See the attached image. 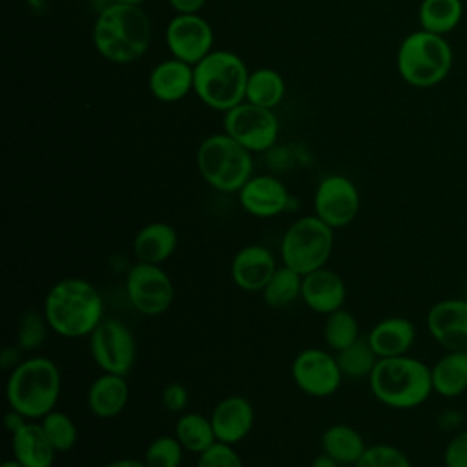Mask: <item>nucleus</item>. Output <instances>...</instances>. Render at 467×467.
<instances>
[{
  "mask_svg": "<svg viewBox=\"0 0 467 467\" xmlns=\"http://www.w3.org/2000/svg\"><path fill=\"white\" fill-rule=\"evenodd\" d=\"M359 206L358 186L341 173L323 177L314 192V213L332 230L348 226L358 217Z\"/></svg>",
  "mask_w": 467,
  "mask_h": 467,
  "instance_id": "obj_13",
  "label": "nucleus"
},
{
  "mask_svg": "<svg viewBox=\"0 0 467 467\" xmlns=\"http://www.w3.org/2000/svg\"><path fill=\"white\" fill-rule=\"evenodd\" d=\"M334 232L316 213L299 217L281 237V263L301 275L327 266L334 250Z\"/></svg>",
  "mask_w": 467,
  "mask_h": 467,
  "instance_id": "obj_8",
  "label": "nucleus"
},
{
  "mask_svg": "<svg viewBox=\"0 0 467 467\" xmlns=\"http://www.w3.org/2000/svg\"><path fill=\"white\" fill-rule=\"evenodd\" d=\"M42 314L49 330L60 337H88L104 319V299L89 281L66 277L47 290Z\"/></svg>",
  "mask_w": 467,
  "mask_h": 467,
  "instance_id": "obj_1",
  "label": "nucleus"
},
{
  "mask_svg": "<svg viewBox=\"0 0 467 467\" xmlns=\"http://www.w3.org/2000/svg\"><path fill=\"white\" fill-rule=\"evenodd\" d=\"M277 268L275 255L265 244H246L235 252L230 266L232 281L244 292H261Z\"/></svg>",
  "mask_w": 467,
  "mask_h": 467,
  "instance_id": "obj_18",
  "label": "nucleus"
},
{
  "mask_svg": "<svg viewBox=\"0 0 467 467\" xmlns=\"http://www.w3.org/2000/svg\"><path fill=\"white\" fill-rule=\"evenodd\" d=\"M184 452L173 434H162L148 443L142 460L148 467H181Z\"/></svg>",
  "mask_w": 467,
  "mask_h": 467,
  "instance_id": "obj_34",
  "label": "nucleus"
},
{
  "mask_svg": "<svg viewBox=\"0 0 467 467\" xmlns=\"http://www.w3.org/2000/svg\"><path fill=\"white\" fill-rule=\"evenodd\" d=\"M173 436L192 454H201L217 441L210 416L201 412H182L175 421Z\"/></svg>",
  "mask_w": 467,
  "mask_h": 467,
  "instance_id": "obj_28",
  "label": "nucleus"
},
{
  "mask_svg": "<svg viewBox=\"0 0 467 467\" xmlns=\"http://www.w3.org/2000/svg\"><path fill=\"white\" fill-rule=\"evenodd\" d=\"M336 359H337L339 368L345 378H350V379L367 378L368 379V376L374 370L379 358L368 345L367 337H359L350 347L336 352Z\"/></svg>",
  "mask_w": 467,
  "mask_h": 467,
  "instance_id": "obj_32",
  "label": "nucleus"
},
{
  "mask_svg": "<svg viewBox=\"0 0 467 467\" xmlns=\"http://www.w3.org/2000/svg\"><path fill=\"white\" fill-rule=\"evenodd\" d=\"M301 286L303 275L281 265L275 268V272L261 290V296L270 308H285L294 301L301 299Z\"/></svg>",
  "mask_w": 467,
  "mask_h": 467,
  "instance_id": "obj_30",
  "label": "nucleus"
},
{
  "mask_svg": "<svg viewBox=\"0 0 467 467\" xmlns=\"http://www.w3.org/2000/svg\"><path fill=\"white\" fill-rule=\"evenodd\" d=\"M89 352L102 372L128 376L137 356L135 336L130 327L115 317H104L88 336Z\"/></svg>",
  "mask_w": 467,
  "mask_h": 467,
  "instance_id": "obj_9",
  "label": "nucleus"
},
{
  "mask_svg": "<svg viewBox=\"0 0 467 467\" xmlns=\"http://www.w3.org/2000/svg\"><path fill=\"white\" fill-rule=\"evenodd\" d=\"M148 88L161 102H179L193 91V66L175 57L162 60L150 71Z\"/></svg>",
  "mask_w": 467,
  "mask_h": 467,
  "instance_id": "obj_20",
  "label": "nucleus"
},
{
  "mask_svg": "<svg viewBox=\"0 0 467 467\" xmlns=\"http://www.w3.org/2000/svg\"><path fill=\"white\" fill-rule=\"evenodd\" d=\"M463 2H467V0H463Z\"/></svg>",
  "mask_w": 467,
  "mask_h": 467,
  "instance_id": "obj_46",
  "label": "nucleus"
},
{
  "mask_svg": "<svg viewBox=\"0 0 467 467\" xmlns=\"http://www.w3.org/2000/svg\"><path fill=\"white\" fill-rule=\"evenodd\" d=\"M425 325L445 350H467V297L436 301L427 312Z\"/></svg>",
  "mask_w": 467,
  "mask_h": 467,
  "instance_id": "obj_15",
  "label": "nucleus"
},
{
  "mask_svg": "<svg viewBox=\"0 0 467 467\" xmlns=\"http://www.w3.org/2000/svg\"><path fill=\"white\" fill-rule=\"evenodd\" d=\"M113 2H120V4H128V5H142L146 0H113Z\"/></svg>",
  "mask_w": 467,
  "mask_h": 467,
  "instance_id": "obj_45",
  "label": "nucleus"
},
{
  "mask_svg": "<svg viewBox=\"0 0 467 467\" xmlns=\"http://www.w3.org/2000/svg\"><path fill=\"white\" fill-rule=\"evenodd\" d=\"M367 443L359 431L347 423H332L321 434V451L332 456L341 467H354Z\"/></svg>",
  "mask_w": 467,
  "mask_h": 467,
  "instance_id": "obj_26",
  "label": "nucleus"
},
{
  "mask_svg": "<svg viewBox=\"0 0 467 467\" xmlns=\"http://www.w3.org/2000/svg\"><path fill=\"white\" fill-rule=\"evenodd\" d=\"M286 86L285 78L277 69L272 67H259L250 71L248 82H246V95L244 100L257 104L261 108L274 109L281 104L285 97Z\"/></svg>",
  "mask_w": 467,
  "mask_h": 467,
  "instance_id": "obj_29",
  "label": "nucleus"
},
{
  "mask_svg": "<svg viewBox=\"0 0 467 467\" xmlns=\"http://www.w3.org/2000/svg\"><path fill=\"white\" fill-rule=\"evenodd\" d=\"M195 467H244V463L234 445L215 441L204 452L197 454Z\"/></svg>",
  "mask_w": 467,
  "mask_h": 467,
  "instance_id": "obj_37",
  "label": "nucleus"
},
{
  "mask_svg": "<svg viewBox=\"0 0 467 467\" xmlns=\"http://www.w3.org/2000/svg\"><path fill=\"white\" fill-rule=\"evenodd\" d=\"M38 421L44 429V434L47 436V440L51 441V445L57 452H67L75 447L77 438H78V431H77V425H75V421L69 414H66L64 410L55 409V410L47 412Z\"/></svg>",
  "mask_w": 467,
  "mask_h": 467,
  "instance_id": "obj_33",
  "label": "nucleus"
},
{
  "mask_svg": "<svg viewBox=\"0 0 467 467\" xmlns=\"http://www.w3.org/2000/svg\"><path fill=\"white\" fill-rule=\"evenodd\" d=\"M359 325L354 314L347 308H337L325 317L323 339L332 352H339L359 339Z\"/></svg>",
  "mask_w": 467,
  "mask_h": 467,
  "instance_id": "obj_31",
  "label": "nucleus"
},
{
  "mask_svg": "<svg viewBox=\"0 0 467 467\" xmlns=\"http://www.w3.org/2000/svg\"><path fill=\"white\" fill-rule=\"evenodd\" d=\"M188 398H190L188 389L179 381L168 383L161 392V403L168 412H173V414H179L186 409Z\"/></svg>",
  "mask_w": 467,
  "mask_h": 467,
  "instance_id": "obj_39",
  "label": "nucleus"
},
{
  "mask_svg": "<svg viewBox=\"0 0 467 467\" xmlns=\"http://www.w3.org/2000/svg\"><path fill=\"white\" fill-rule=\"evenodd\" d=\"M210 421L217 441L237 445L250 434L255 421V410L248 398L232 394L217 401L210 414Z\"/></svg>",
  "mask_w": 467,
  "mask_h": 467,
  "instance_id": "obj_17",
  "label": "nucleus"
},
{
  "mask_svg": "<svg viewBox=\"0 0 467 467\" xmlns=\"http://www.w3.org/2000/svg\"><path fill=\"white\" fill-rule=\"evenodd\" d=\"M26 421H29L26 416H22L20 412H16V410H13V409H9L7 412H5V416H4V423H5V429L13 434L15 431H18Z\"/></svg>",
  "mask_w": 467,
  "mask_h": 467,
  "instance_id": "obj_41",
  "label": "nucleus"
},
{
  "mask_svg": "<svg viewBox=\"0 0 467 467\" xmlns=\"http://www.w3.org/2000/svg\"><path fill=\"white\" fill-rule=\"evenodd\" d=\"M290 372L296 387L310 398H328L336 394L345 378L336 354L316 347L301 350L292 359Z\"/></svg>",
  "mask_w": 467,
  "mask_h": 467,
  "instance_id": "obj_12",
  "label": "nucleus"
},
{
  "mask_svg": "<svg viewBox=\"0 0 467 467\" xmlns=\"http://www.w3.org/2000/svg\"><path fill=\"white\" fill-rule=\"evenodd\" d=\"M104 467H148V465L144 463V460H139V458H117L108 462Z\"/></svg>",
  "mask_w": 467,
  "mask_h": 467,
  "instance_id": "obj_42",
  "label": "nucleus"
},
{
  "mask_svg": "<svg viewBox=\"0 0 467 467\" xmlns=\"http://www.w3.org/2000/svg\"><path fill=\"white\" fill-rule=\"evenodd\" d=\"M47 321L42 312L29 310L24 312L20 321H18V330H16V339L18 347L22 350H35L38 348L47 334Z\"/></svg>",
  "mask_w": 467,
  "mask_h": 467,
  "instance_id": "obj_36",
  "label": "nucleus"
},
{
  "mask_svg": "<svg viewBox=\"0 0 467 467\" xmlns=\"http://www.w3.org/2000/svg\"><path fill=\"white\" fill-rule=\"evenodd\" d=\"M62 390L58 365L46 356H31L18 361L5 381V400L9 409L27 420L38 421L55 410Z\"/></svg>",
  "mask_w": 467,
  "mask_h": 467,
  "instance_id": "obj_3",
  "label": "nucleus"
},
{
  "mask_svg": "<svg viewBox=\"0 0 467 467\" xmlns=\"http://www.w3.org/2000/svg\"><path fill=\"white\" fill-rule=\"evenodd\" d=\"M463 16V0H421L418 7L420 29L436 35L454 31Z\"/></svg>",
  "mask_w": 467,
  "mask_h": 467,
  "instance_id": "obj_27",
  "label": "nucleus"
},
{
  "mask_svg": "<svg viewBox=\"0 0 467 467\" xmlns=\"http://www.w3.org/2000/svg\"><path fill=\"white\" fill-rule=\"evenodd\" d=\"M454 53L443 35L418 29L409 33L396 53L400 77L412 88H434L452 69Z\"/></svg>",
  "mask_w": 467,
  "mask_h": 467,
  "instance_id": "obj_6",
  "label": "nucleus"
},
{
  "mask_svg": "<svg viewBox=\"0 0 467 467\" xmlns=\"http://www.w3.org/2000/svg\"><path fill=\"white\" fill-rule=\"evenodd\" d=\"M443 467H467V429L458 431L443 449Z\"/></svg>",
  "mask_w": 467,
  "mask_h": 467,
  "instance_id": "obj_38",
  "label": "nucleus"
},
{
  "mask_svg": "<svg viewBox=\"0 0 467 467\" xmlns=\"http://www.w3.org/2000/svg\"><path fill=\"white\" fill-rule=\"evenodd\" d=\"M432 390L441 398H456L467 390V350H447L431 367Z\"/></svg>",
  "mask_w": 467,
  "mask_h": 467,
  "instance_id": "obj_25",
  "label": "nucleus"
},
{
  "mask_svg": "<svg viewBox=\"0 0 467 467\" xmlns=\"http://www.w3.org/2000/svg\"><path fill=\"white\" fill-rule=\"evenodd\" d=\"M164 38L171 57L195 66L212 51L213 29L197 13L175 15L166 26Z\"/></svg>",
  "mask_w": 467,
  "mask_h": 467,
  "instance_id": "obj_14",
  "label": "nucleus"
},
{
  "mask_svg": "<svg viewBox=\"0 0 467 467\" xmlns=\"http://www.w3.org/2000/svg\"><path fill=\"white\" fill-rule=\"evenodd\" d=\"M124 290L130 305L142 316L164 314L175 297L171 277L162 270V265L137 261L126 272Z\"/></svg>",
  "mask_w": 467,
  "mask_h": 467,
  "instance_id": "obj_10",
  "label": "nucleus"
},
{
  "mask_svg": "<svg viewBox=\"0 0 467 467\" xmlns=\"http://www.w3.org/2000/svg\"><path fill=\"white\" fill-rule=\"evenodd\" d=\"M177 243L179 235L175 228L168 223L155 221L148 223L135 234L131 241V250L135 259L140 263L162 265L173 255Z\"/></svg>",
  "mask_w": 467,
  "mask_h": 467,
  "instance_id": "obj_23",
  "label": "nucleus"
},
{
  "mask_svg": "<svg viewBox=\"0 0 467 467\" xmlns=\"http://www.w3.org/2000/svg\"><path fill=\"white\" fill-rule=\"evenodd\" d=\"M151 24L139 5L111 2L100 9L93 24L97 51L113 64H131L150 47Z\"/></svg>",
  "mask_w": 467,
  "mask_h": 467,
  "instance_id": "obj_2",
  "label": "nucleus"
},
{
  "mask_svg": "<svg viewBox=\"0 0 467 467\" xmlns=\"http://www.w3.org/2000/svg\"><path fill=\"white\" fill-rule=\"evenodd\" d=\"M310 467H341L332 456H328L327 452L321 451V454H317L314 460H312V465Z\"/></svg>",
  "mask_w": 467,
  "mask_h": 467,
  "instance_id": "obj_43",
  "label": "nucleus"
},
{
  "mask_svg": "<svg viewBox=\"0 0 467 467\" xmlns=\"http://www.w3.org/2000/svg\"><path fill=\"white\" fill-rule=\"evenodd\" d=\"M195 162L202 181L221 193H237L254 175L252 151L226 131L208 135L197 148Z\"/></svg>",
  "mask_w": 467,
  "mask_h": 467,
  "instance_id": "obj_7",
  "label": "nucleus"
},
{
  "mask_svg": "<svg viewBox=\"0 0 467 467\" xmlns=\"http://www.w3.org/2000/svg\"><path fill=\"white\" fill-rule=\"evenodd\" d=\"M354 467H412L409 456L390 443L367 445Z\"/></svg>",
  "mask_w": 467,
  "mask_h": 467,
  "instance_id": "obj_35",
  "label": "nucleus"
},
{
  "mask_svg": "<svg viewBox=\"0 0 467 467\" xmlns=\"http://www.w3.org/2000/svg\"><path fill=\"white\" fill-rule=\"evenodd\" d=\"M241 208L257 219H272L290 204L286 186L274 175H252L237 192Z\"/></svg>",
  "mask_w": 467,
  "mask_h": 467,
  "instance_id": "obj_16",
  "label": "nucleus"
},
{
  "mask_svg": "<svg viewBox=\"0 0 467 467\" xmlns=\"http://www.w3.org/2000/svg\"><path fill=\"white\" fill-rule=\"evenodd\" d=\"M416 327L403 316H390L378 321L367 334V341L378 358L405 356L416 343Z\"/></svg>",
  "mask_w": 467,
  "mask_h": 467,
  "instance_id": "obj_21",
  "label": "nucleus"
},
{
  "mask_svg": "<svg viewBox=\"0 0 467 467\" xmlns=\"http://www.w3.org/2000/svg\"><path fill=\"white\" fill-rule=\"evenodd\" d=\"M347 299V285L341 275L327 266L303 275L301 301L316 314L328 316L343 308Z\"/></svg>",
  "mask_w": 467,
  "mask_h": 467,
  "instance_id": "obj_19",
  "label": "nucleus"
},
{
  "mask_svg": "<svg viewBox=\"0 0 467 467\" xmlns=\"http://www.w3.org/2000/svg\"><path fill=\"white\" fill-rule=\"evenodd\" d=\"M224 131L252 153L270 150L279 135V122L274 109L243 100L228 109L223 119Z\"/></svg>",
  "mask_w": 467,
  "mask_h": 467,
  "instance_id": "obj_11",
  "label": "nucleus"
},
{
  "mask_svg": "<svg viewBox=\"0 0 467 467\" xmlns=\"http://www.w3.org/2000/svg\"><path fill=\"white\" fill-rule=\"evenodd\" d=\"M248 75L239 55L228 49H212L193 66V93L204 106L226 113L244 100Z\"/></svg>",
  "mask_w": 467,
  "mask_h": 467,
  "instance_id": "obj_5",
  "label": "nucleus"
},
{
  "mask_svg": "<svg viewBox=\"0 0 467 467\" xmlns=\"http://www.w3.org/2000/svg\"><path fill=\"white\" fill-rule=\"evenodd\" d=\"M0 467H27V465H24L22 462H18L16 458H9V460H4V462L0 463Z\"/></svg>",
  "mask_w": 467,
  "mask_h": 467,
  "instance_id": "obj_44",
  "label": "nucleus"
},
{
  "mask_svg": "<svg viewBox=\"0 0 467 467\" xmlns=\"http://www.w3.org/2000/svg\"><path fill=\"white\" fill-rule=\"evenodd\" d=\"M130 387L126 376L102 372L88 387L86 403L93 416L100 420L117 418L128 405Z\"/></svg>",
  "mask_w": 467,
  "mask_h": 467,
  "instance_id": "obj_22",
  "label": "nucleus"
},
{
  "mask_svg": "<svg viewBox=\"0 0 467 467\" xmlns=\"http://www.w3.org/2000/svg\"><path fill=\"white\" fill-rule=\"evenodd\" d=\"M168 4L177 15H195L204 7L206 0H168Z\"/></svg>",
  "mask_w": 467,
  "mask_h": 467,
  "instance_id": "obj_40",
  "label": "nucleus"
},
{
  "mask_svg": "<svg viewBox=\"0 0 467 467\" xmlns=\"http://www.w3.org/2000/svg\"><path fill=\"white\" fill-rule=\"evenodd\" d=\"M11 452L13 458L27 467H53L55 456L58 454L44 434L40 421L33 420L11 434Z\"/></svg>",
  "mask_w": 467,
  "mask_h": 467,
  "instance_id": "obj_24",
  "label": "nucleus"
},
{
  "mask_svg": "<svg viewBox=\"0 0 467 467\" xmlns=\"http://www.w3.org/2000/svg\"><path fill=\"white\" fill-rule=\"evenodd\" d=\"M368 387L381 405L396 410L416 409L434 392L431 367L409 354L379 358L368 376Z\"/></svg>",
  "mask_w": 467,
  "mask_h": 467,
  "instance_id": "obj_4",
  "label": "nucleus"
}]
</instances>
